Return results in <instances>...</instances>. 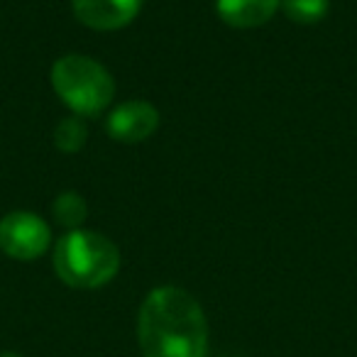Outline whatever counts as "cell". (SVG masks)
Returning a JSON list of instances; mask_svg holds the SVG:
<instances>
[{
    "instance_id": "obj_1",
    "label": "cell",
    "mask_w": 357,
    "mask_h": 357,
    "mask_svg": "<svg viewBox=\"0 0 357 357\" xmlns=\"http://www.w3.org/2000/svg\"><path fill=\"white\" fill-rule=\"evenodd\" d=\"M137 337L144 357H206L208 323L189 291L159 287L139 308Z\"/></svg>"
},
{
    "instance_id": "obj_2",
    "label": "cell",
    "mask_w": 357,
    "mask_h": 357,
    "mask_svg": "<svg viewBox=\"0 0 357 357\" xmlns=\"http://www.w3.org/2000/svg\"><path fill=\"white\" fill-rule=\"evenodd\" d=\"M54 269L74 289H98L120 269V252L105 235L93 230H69L54 248Z\"/></svg>"
},
{
    "instance_id": "obj_3",
    "label": "cell",
    "mask_w": 357,
    "mask_h": 357,
    "mask_svg": "<svg viewBox=\"0 0 357 357\" xmlns=\"http://www.w3.org/2000/svg\"><path fill=\"white\" fill-rule=\"evenodd\" d=\"M52 86L59 100L79 118L103 113L115 96V81L103 64L84 54L61 56L52 66Z\"/></svg>"
},
{
    "instance_id": "obj_4",
    "label": "cell",
    "mask_w": 357,
    "mask_h": 357,
    "mask_svg": "<svg viewBox=\"0 0 357 357\" xmlns=\"http://www.w3.org/2000/svg\"><path fill=\"white\" fill-rule=\"evenodd\" d=\"M52 243L50 225L30 211H13L0 220V250L13 259H37Z\"/></svg>"
},
{
    "instance_id": "obj_5",
    "label": "cell",
    "mask_w": 357,
    "mask_h": 357,
    "mask_svg": "<svg viewBox=\"0 0 357 357\" xmlns=\"http://www.w3.org/2000/svg\"><path fill=\"white\" fill-rule=\"evenodd\" d=\"M159 128V113L147 100H128L105 120V130L115 142H142Z\"/></svg>"
},
{
    "instance_id": "obj_6",
    "label": "cell",
    "mask_w": 357,
    "mask_h": 357,
    "mask_svg": "<svg viewBox=\"0 0 357 357\" xmlns=\"http://www.w3.org/2000/svg\"><path fill=\"white\" fill-rule=\"evenodd\" d=\"M74 15L91 30H120L137 17L142 0H71Z\"/></svg>"
},
{
    "instance_id": "obj_7",
    "label": "cell",
    "mask_w": 357,
    "mask_h": 357,
    "mask_svg": "<svg viewBox=\"0 0 357 357\" xmlns=\"http://www.w3.org/2000/svg\"><path fill=\"white\" fill-rule=\"evenodd\" d=\"M282 0H215L218 17L230 27H259L277 13Z\"/></svg>"
},
{
    "instance_id": "obj_8",
    "label": "cell",
    "mask_w": 357,
    "mask_h": 357,
    "mask_svg": "<svg viewBox=\"0 0 357 357\" xmlns=\"http://www.w3.org/2000/svg\"><path fill=\"white\" fill-rule=\"evenodd\" d=\"M287 17L298 25H316L331 10V0H282L279 3Z\"/></svg>"
},
{
    "instance_id": "obj_9",
    "label": "cell",
    "mask_w": 357,
    "mask_h": 357,
    "mask_svg": "<svg viewBox=\"0 0 357 357\" xmlns=\"http://www.w3.org/2000/svg\"><path fill=\"white\" fill-rule=\"evenodd\" d=\"M52 211H54L56 223L76 230L86 218V201L81 199V194H76V191H64V194H59L54 199Z\"/></svg>"
},
{
    "instance_id": "obj_10",
    "label": "cell",
    "mask_w": 357,
    "mask_h": 357,
    "mask_svg": "<svg viewBox=\"0 0 357 357\" xmlns=\"http://www.w3.org/2000/svg\"><path fill=\"white\" fill-rule=\"evenodd\" d=\"M54 144L56 149L66 154H76L86 144V125L81 123L79 115L64 118L54 130Z\"/></svg>"
},
{
    "instance_id": "obj_11",
    "label": "cell",
    "mask_w": 357,
    "mask_h": 357,
    "mask_svg": "<svg viewBox=\"0 0 357 357\" xmlns=\"http://www.w3.org/2000/svg\"><path fill=\"white\" fill-rule=\"evenodd\" d=\"M0 357H22V355H17V352H3Z\"/></svg>"
}]
</instances>
